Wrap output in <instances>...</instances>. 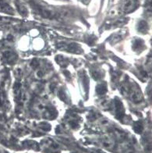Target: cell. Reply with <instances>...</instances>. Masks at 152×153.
<instances>
[{
  "label": "cell",
  "instance_id": "obj_1",
  "mask_svg": "<svg viewBox=\"0 0 152 153\" xmlns=\"http://www.w3.org/2000/svg\"><path fill=\"white\" fill-rule=\"evenodd\" d=\"M135 1L134 0H125L123 5V10L126 13H129L132 11L135 8Z\"/></svg>",
  "mask_w": 152,
  "mask_h": 153
},
{
  "label": "cell",
  "instance_id": "obj_2",
  "mask_svg": "<svg viewBox=\"0 0 152 153\" xmlns=\"http://www.w3.org/2000/svg\"><path fill=\"white\" fill-rule=\"evenodd\" d=\"M147 29H148V25H147L146 22H144V21L140 22L138 26V30L141 32H144L145 30H147Z\"/></svg>",
  "mask_w": 152,
  "mask_h": 153
},
{
  "label": "cell",
  "instance_id": "obj_3",
  "mask_svg": "<svg viewBox=\"0 0 152 153\" xmlns=\"http://www.w3.org/2000/svg\"><path fill=\"white\" fill-rule=\"evenodd\" d=\"M97 91H98V94H100V95H102V94H105L106 91V87L105 85H101L98 86V89H97Z\"/></svg>",
  "mask_w": 152,
  "mask_h": 153
},
{
  "label": "cell",
  "instance_id": "obj_4",
  "mask_svg": "<svg viewBox=\"0 0 152 153\" xmlns=\"http://www.w3.org/2000/svg\"><path fill=\"white\" fill-rule=\"evenodd\" d=\"M22 1H24V2H27V1H29V0H22Z\"/></svg>",
  "mask_w": 152,
  "mask_h": 153
}]
</instances>
